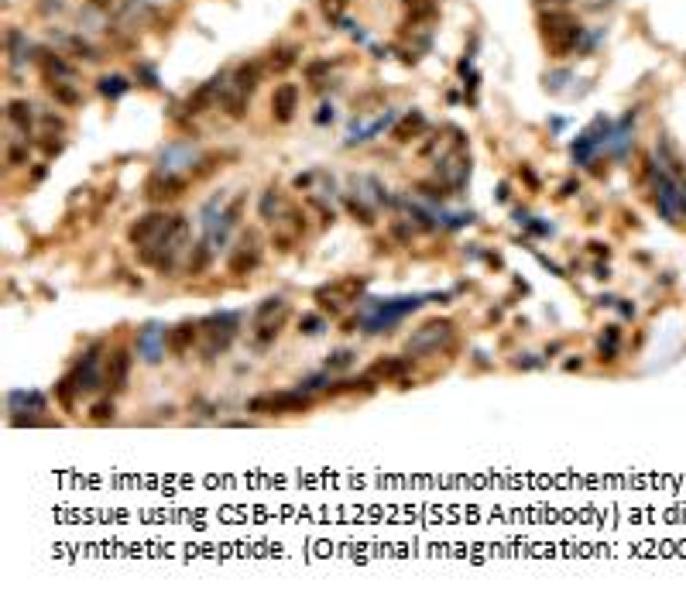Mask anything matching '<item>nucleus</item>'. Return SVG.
<instances>
[{
  "mask_svg": "<svg viewBox=\"0 0 686 600\" xmlns=\"http://www.w3.org/2000/svg\"><path fill=\"white\" fill-rule=\"evenodd\" d=\"M172 220L175 216H165V213H148V216H141L137 223H131V230H127V240L131 243H137V247H151V243H158V240L172 230Z\"/></svg>",
  "mask_w": 686,
  "mask_h": 600,
  "instance_id": "20e7f679",
  "label": "nucleus"
},
{
  "mask_svg": "<svg viewBox=\"0 0 686 600\" xmlns=\"http://www.w3.org/2000/svg\"><path fill=\"white\" fill-rule=\"evenodd\" d=\"M299 333H306V336L323 333V320H320V316H302V320H299Z\"/></svg>",
  "mask_w": 686,
  "mask_h": 600,
  "instance_id": "412c9836",
  "label": "nucleus"
},
{
  "mask_svg": "<svg viewBox=\"0 0 686 600\" xmlns=\"http://www.w3.org/2000/svg\"><path fill=\"white\" fill-rule=\"evenodd\" d=\"M299 110V86L295 82H282L275 93H271V117L278 123H288Z\"/></svg>",
  "mask_w": 686,
  "mask_h": 600,
  "instance_id": "423d86ee",
  "label": "nucleus"
},
{
  "mask_svg": "<svg viewBox=\"0 0 686 600\" xmlns=\"http://www.w3.org/2000/svg\"><path fill=\"white\" fill-rule=\"evenodd\" d=\"M258 261H261V250H258L254 237H247L241 247L234 250V257H230V275H247V271H254Z\"/></svg>",
  "mask_w": 686,
  "mask_h": 600,
  "instance_id": "0eeeda50",
  "label": "nucleus"
},
{
  "mask_svg": "<svg viewBox=\"0 0 686 600\" xmlns=\"http://www.w3.org/2000/svg\"><path fill=\"white\" fill-rule=\"evenodd\" d=\"M89 3H93V7H110L114 0H89Z\"/></svg>",
  "mask_w": 686,
  "mask_h": 600,
  "instance_id": "c85d7f7f",
  "label": "nucleus"
},
{
  "mask_svg": "<svg viewBox=\"0 0 686 600\" xmlns=\"http://www.w3.org/2000/svg\"><path fill=\"white\" fill-rule=\"evenodd\" d=\"M347 0H323V7H326V14H336L340 7H343Z\"/></svg>",
  "mask_w": 686,
  "mask_h": 600,
  "instance_id": "cd10ccee",
  "label": "nucleus"
},
{
  "mask_svg": "<svg viewBox=\"0 0 686 600\" xmlns=\"http://www.w3.org/2000/svg\"><path fill=\"white\" fill-rule=\"evenodd\" d=\"M539 28H542V38H546L553 55H566L580 41V35H583L580 21L569 10H549V14H542L539 17Z\"/></svg>",
  "mask_w": 686,
  "mask_h": 600,
  "instance_id": "f257e3e1",
  "label": "nucleus"
},
{
  "mask_svg": "<svg viewBox=\"0 0 686 600\" xmlns=\"http://www.w3.org/2000/svg\"><path fill=\"white\" fill-rule=\"evenodd\" d=\"M261 80V66L258 62H244L241 69L234 73V89H241V93H251L254 86Z\"/></svg>",
  "mask_w": 686,
  "mask_h": 600,
  "instance_id": "f8f14e48",
  "label": "nucleus"
},
{
  "mask_svg": "<svg viewBox=\"0 0 686 600\" xmlns=\"http://www.w3.org/2000/svg\"><path fill=\"white\" fill-rule=\"evenodd\" d=\"M422 127H426L422 114H408V117H405L402 123L395 127V134H392V137H395V141H412V137H415V134H419Z\"/></svg>",
  "mask_w": 686,
  "mask_h": 600,
  "instance_id": "2eb2a0df",
  "label": "nucleus"
},
{
  "mask_svg": "<svg viewBox=\"0 0 686 600\" xmlns=\"http://www.w3.org/2000/svg\"><path fill=\"white\" fill-rule=\"evenodd\" d=\"M405 370H408V360L398 357V360H378L374 367H371V374L374 377H385V381H392V377H402Z\"/></svg>",
  "mask_w": 686,
  "mask_h": 600,
  "instance_id": "ddd939ff",
  "label": "nucleus"
},
{
  "mask_svg": "<svg viewBox=\"0 0 686 600\" xmlns=\"http://www.w3.org/2000/svg\"><path fill=\"white\" fill-rule=\"evenodd\" d=\"M292 62H295V48H285V52H278V59H271V66H275L278 73H282V69H288Z\"/></svg>",
  "mask_w": 686,
  "mask_h": 600,
  "instance_id": "b1692460",
  "label": "nucleus"
},
{
  "mask_svg": "<svg viewBox=\"0 0 686 600\" xmlns=\"http://www.w3.org/2000/svg\"><path fill=\"white\" fill-rule=\"evenodd\" d=\"M539 3H563V0H539Z\"/></svg>",
  "mask_w": 686,
  "mask_h": 600,
  "instance_id": "c756f323",
  "label": "nucleus"
},
{
  "mask_svg": "<svg viewBox=\"0 0 686 600\" xmlns=\"http://www.w3.org/2000/svg\"><path fill=\"white\" fill-rule=\"evenodd\" d=\"M196 333H200L196 322H179L175 329H168V350H172V354H186L189 343L196 340Z\"/></svg>",
  "mask_w": 686,
  "mask_h": 600,
  "instance_id": "9d476101",
  "label": "nucleus"
},
{
  "mask_svg": "<svg viewBox=\"0 0 686 600\" xmlns=\"http://www.w3.org/2000/svg\"><path fill=\"white\" fill-rule=\"evenodd\" d=\"M100 93L110 96V100H117V96L127 93V80H124V76H103V80H100Z\"/></svg>",
  "mask_w": 686,
  "mask_h": 600,
  "instance_id": "dca6fc26",
  "label": "nucleus"
},
{
  "mask_svg": "<svg viewBox=\"0 0 686 600\" xmlns=\"http://www.w3.org/2000/svg\"><path fill=\"white\" fill-rule=\"evenodd\" d=\"M326 69H329L326 62H316V66H309V80H320V76H323Z\"/></svg>",
  "mask_w": 686,
  "mask_h": 600,
  "instance_id": "bb28decb",
  "label": "nucleus"
},
{
  "mask_svg": "<svg viewBox=\"0 0 686 600\" xmlns=\"http://www.w3.org/2000/svg\"><path fill=\"white\" fill-rule=\"evenodd\" d=\"M93 419H96V422H107V419H114V401H100V405L93 408Z\"/></svg>",
  "mask_w": 686,
  "mask_h": 600,
  "instance_id": "5701e85b",
  "label": "nucleus"
},
{
  "mask_svg": "<svg viewBox=\"0 0 686 600\" xmlns=\"http://www.w3.org/2000/svg\"><path fill=\"white\" fill-rule=\"evenodd\" d=\"M449 340H453V322L449 320H429L422 329H415V333L408 336L405 350L415 354V357H426V354H436L440 347H446Z\"/></svg>",
  "mask_w": 686,
  "mask_h": 600,
  "instance_id": "f03ea898",
  "label": "nucleus"
},
{
  "mask_svg": "<svg viewBox=\"0 0 686 600\" xmlns=\"http://www.w3.org/2000/svg\"><path fill=\"white\" fill-rule=\"evenodd\" d=\"M7 117H10V123H17L21 130H28V127H31V120H35V107H31L28 100H14V103H10V110H7Z\"/></svg>",
  "mask_w": 686,
  "mask_h": 600,
  "instance_id": "4468645a",
  "label": "nucleus"
},
{
  "mask_svg": "<svg viewBox=\"0 0 686 600\" xmlns=\"http://www.w3.org/2000/svg\"><path fill=\"white\" fill-rule=\"evenodd\" d=\"M45 73H48V76H52V73H55V76H73V69H69L62 59H55V55H45Z\"/></svg>",
  "mask_w": 686,
  "mask_h": 600,
  "instance_id": "aec40b11",
  "label": "nucleus"
},
{
  "mask_svg": "<svg viewBox=\"0 0 686 600\" xmlns=\"http://www.w3.org/2000/svg\"><path fill=\"white\" fill-rule=\"evenodd\" d=\"M350 213H354V216H361V223H371V213H367L357 200H350Z\"/></svg>",
  "mask_w": 686,
  "mask_h": 600,
  "instance_id": "a878e982",
  "label": "nucleus"
},
{
  "mask_svg": "<svg viewBox=\"0 0 686 600\" xmlns=\"http://www.w3.org/2000/svg\"><path fill=\"white\" fill-rule=\"evenodd\" d=\"M206 264H209V243H200V247H196V254L189 257V275H200Z\"/></svg>",
  "mask_w": 686,
  "mask_h": 600,
  "instance_id": "f3484780",
  "label": "nucleus"
},
{
  "mask_svg": "<svg viewBox=\"0 0 686 600\" xmlns=\"http://www.w3.org/2000/svg\"><path fill=\"white\" fill-rule=\"evenodd\" d=\"M127 374H131V354L127 350H117L114 357L107 360V384L114 391H124L127 388Z\"/></svg>",
  "mask_w": 686,
  "mask_h": 600,
  "instance_id": "1a4fd4ad",
  "label": "nucleus"
},
{
  "mask_svg": "<svg viewBox=\"0 0 686 600\" xmlns=\"http://www.w3.org/2000/svg\"><path fill=\"white\" fill-rule=\"evenodd\" d=\"M165 343H168V336H165V326L158 322H148L144 329H141V336H137V354L148 360V363H158L165 357Z\"/></svg>",
  "mask_w": 686,
  "mask_h": 600,
  "instance_id": "39448f33",
  "label": "nucleus"
},
{
  "mask_svg": "<svg viewBox=\"0 0 686 600\" xmlns=\"http://www.w3.org/2000/svg\"><path fill=\"white\" fill-rule=\"evenodd\" d=\"M223 82H227L223 76H213L206 86H200V89H196V96H189V114H200L202 107H206V103H209V100L223 89Z\"/></svg>",
  "mask_w": 686,
  "mask_h": 600,
  "instance_id": "9b49d317",
  "label": "nucleus"
},
{
  "mask_svg": "<svg viewBox=\"0 0 686 600\" xmlns=\"http://www.w3.org/2000/svg\"><path fill=\"white\" fill-rule=\"evenodd\" d=\"M309 398L302 391H278V395H258L247 401V412L254 415H288V412H306Z\"/></svg>",
  "mask_w": 686,
  "mask_h": 600,
  "instance_id": "7ed1b4c3",
  "label": "nucleus"
},
{
  "mask_svg": "<svg viewBox=\"0 0 686 600\" xmlns=\"http://www.w3.org/2000/svg\"><path fill=\"white\" fill-rule=\"evenodd\" d=\"M182 189H186V179H175L172 172H165L148 182V200H175L182 196Z\"/></svg>",
  "mask_w": 686,
  "mask_h": 600,
  "instance_id": "6e6552de",
  "label": "nucleus"
},
{
  "mask_svg": "<svg viewBox=\"0 0 686 600\" xmlns=\"http://www.w3.org/2000/svg\"><path fill=\"white\" fill-rule=\"evenodd\" d=\"M48 89H52V93H55L62 103H69V107H73V103H80V93H76V89H69L66 82L55 80V82H48Z\"/></svg>",
  "mask_w": 686,
  "mask_h": 600,
  "instance_id": "a211bd4d",
  "label": "nucleus"
},
{
  "mask_svg": "<svg viewBox=\"0 0 686 600\" xmlns=\"http://www.w3.org/2000/svg\"><path fill=\"white\" fill-rule=\"evenodd\" d=\"M354 363V354L350 350H336L333 357L326 360V370H343V367H350Z\"/></svg>",
  "mask_w": 686,
  "mask_h": 600,
  "instance_id": "6ab92c4d",
  "label": "nucleus"
},
{
  "mask_svg": "<svg viewBox=\"0 0 686 600\" xmlns=\"http://www.w3.org/2000/svg\"><path fill=\"white\" fill-rule=\"evenodd\" d=\"M24 158H28L24 148H10V151H7V161H10V165H24Z\"/></svg>",
  "mask_w": 686,
  "mask_h": 600,
  "instance_id": "393cba45",
  "label": "nucleus"
},
{
  "mask_svg": "<svg viewBox=\"0 0 686 600\" xmlns=\"http://www.w3.org/2000/svg\"><path fill=\"white\" fill-rule=\"evenodd\" d=\"M278 189H268V196H264V202H261V216L264 220H271V209H278V196H275Z\"/></svg>",
  "mask_w": 686,
  "mask_h": 600,
  "instance_id": "4be33fe9",
  "label": "nucleus"
}]
</instances>
